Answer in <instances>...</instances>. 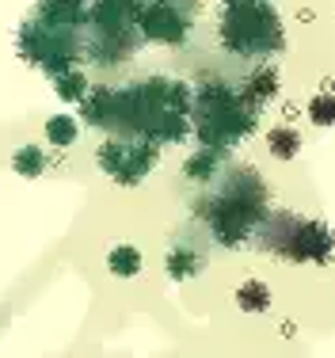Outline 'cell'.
<instances>
[{
  "label": "cell",
  "mask_w": 335,
  "mask_h": 358,
  "mask_svg": "<svg viewBox=\"0 0 335 358\" xmlns=\"http://www.w3.org/2000/svg\"><path fill=\"white\" fill-rule=\"evenodd\" d=\"M267 149H271L274 160H294L297 152H301V134H297L294 126H271Z\"/></svg>",
  "instance_id": "13"
},
{
  "label": "cell",
  "mask_w": 335,
  "mask_h": 358,
  "mask_svg": "<svg viewBox=\"0 0 335 358\" xmlns=\"http://www.w3.org/2000/svg\"><path fill=\"white\" fill-rule=\"evenodd\" d=\"M134 23L145 38L164 42V46H179V42H187V35H191V20L179 12L176 0H137Z\"/></svg>",
  "instance_id": "7"
},
{
  "label": "cell",
  "mask_w": 335,
  "mask_h": 358,
  "mask_svg": "<svg viewBox=\"0 0 335 358\" xmlns=\"http://www.w3.org/2000/svg\"><path fill=\"white\" fill-rule=\"evenodd\" d=\"M308 118H313L316 126H332L335 122V99L324 92V96H313V103H308Z\"/></svg>",
  "instance_id": "18"
},
{
  "label": "cell",
  "mask_w": 335,
  "mask_h": 358,
  "mask_svg": "<svg viewBox=\"0 0 335 358\" xmlns=\"http://www.w3.org/2000/svg\"><path fill=\"white\" fill-rule=\"evenodd\" d=\"M54 92H57V99H65V103H80V99L88 96V76L73 65V69L54 76Z\"/></svg>",
  "instance_id": "15"
},
{
  "label": "cell",
  "mask_w": 335,
  "mask_h": 358,
  "mask_svg": "<svg viewBox=\"0 0 335 358\" xmlns=\"http://www.w3.org/2000/svg\"><path fill=\"white\" fill-rule=\"evenodd\" d=\"M236 305L240 313H267L271 309V286L263 278H248L236 289Z\"/></svg>",
  "instance_id": "11"
},
{
  "label": "cell",
  "mask_w": 335,
  "mask_h": 358,
  "mask_svg": "<svg viewBox=\"0 0 335 358\" xmlns=\"http://www.w3.org/2000/svg\"><path fill=\"white\" fill-rule=\"evenodd\" d=\"M38 20L80 31L88 23V4L84 0H38Z\"/></svg>",
  "instance_id": "9"
},
{
  "label": "cell",
  "mask_w": 335,
  "mask_h": 358,
  "mask_svg": "<svg viewBox=\"0 0 335 358\" xmlns=\"http://www.w3.org/2000/svg\"><path fill=\"white\" fill-rule=\"evenodd\" d=\"M107 267L115 278H137L141 275V252H137L134 244H118V248H111V255H107Z\"/></svg>",
  "instance_id": "14"
},
{
  "label": "cell",
  "mask_w": 335,
  "mask_h": 358,
  "mask_svg": "<svg viewBox=\"0 0 335 358\" xmlns=\"http://www.w3.org/2000/svg\"><path fill=\"white\" fill-rule=\"evenodd\" d=\"M164 267L176 282H187V278H194L206 267V255L194 248V244H171L168 255H164Z\"/></svg>",
  "instance_id": "10"
},
{
  "label": "cell",
  "mask_w": 335,
  "mask_h": 358,
  "mask_svg": "<svg viewBox=\"0 0 335 358\" xmlns=\"http://www.w3.org/2000/svg\"><path fill=\"white\" fill-rule=\"evenodd\" d=\"M206 187H218V191L199 202L202 221L210 225L218 244L240 248L259 229V221L267 217V187H263V176H255L252 168H229L225 172V164H221V172Z\"/></svg>",
  "instance_id": "1"
},
{
  "label": "cell",
  "mask_w": 335,
  "mask_h": 358,
  "mask_svg": "<svg viewBox=\"0 0 335 358\" xmlns=\"http://www.w3.org/2000/svg\"><path fill=\"white\" fill-rule=\"evenodd\" d=\"M240 96H244V103L252 110H263L274 96H278V69H274V65H259V69L244 80Z\"/></svg>",
  "instance_id": "8"
},
{
  "label": "cell",
  "mask_w": 335,
  "mask_h": 358,
  "mask_svg": "<svg viewBox=\"0 0 335 358\" xmlns=\"http://www.w3.org/2000/svg\"><path fill=\"white\" fill-rule=\"evenodd\" d=\"M255 115L259 110L244 103L240 88L225 80H206L199 88H191V130L199 134L202 149L229 152L252 134Z\"/></svg>",
  "instance_id": "2"
},
{
  "label": "cell",
  "mask_w": 335,
  "mask_h": 358,
  "mask_svg": "<svg viewBox=\"0 0 335 358\" xmlns=\"http://www.w3.org/2000/svg\"><path fill=\"white\" fill-rule=\"evenodd\" d=\"M157 157H160V145L137 141V138H107L96 149L99 172H107L118 187H137L157 168Z\"/></svg>",
  "instance_id": "6"
},
{
  "label": "cell",
  "mask_w": 335,
  "mask_h": 358,
  "mask_svg": "<svg viewBox=\"0 0 335 358\" xmlns=\"http://www.w3.org/2000/svg\"><path fill=\"white\" fill-rule=\"evenodd\" d=\"M252 236L259 241L263 252L290 259V263H328L332 259V229L316 217L267 214Z\"/></svg>",
  "instance_id": "4"
},
{
  "label": "cell",
  "mask_w": 335,
  "mask_h": 358,
  "mask_svg": "<svg viewBox=\"0 0 335 358\" xmlns=\"http://www.w3.org/2000/svg\"><path fill=\"white\" fill-rule=\"evenodd\" d=\"M12 168H15V176H23V179H38L46 172V152H42L38 145H20V149L12 152Z\"/></svg>",
  "instance_id": "16"
},
{
  "label": "cell",
  "mask_w": 335,
  "mask_h": 358,
  "mask_svg": "<svg viewBox=\"0 0 335 358\" xmlns=\"http://www.w3.org/2000/svg\"><path fill=\"white\" fill-rule=\"evenodd\" d=\"M20 54L50 76L73 69L76 57H80L76 27H57V23H46L34 15V20H27L20 27Z\"/></svg>",
  "instance_id": "5"
},
{
  "label": "cell",
  "mask_w": 335,
  "mask_h": 358,
  "mask_svg": "<svg viewBox=\"0 0 335 358\" xmlns=\"http://www.w3.org/2000/svg\"><path fill=\"white\" fill-rule=\"evenodd\" d=\"M221 164H225V152L202 149V152H194V157L183 164V176H187V179H199V183H210V179L221 172Z\"/></svg>",
  "instance_id": "12"
},
{
  "label": "cell",
  "mask_w": 335,
  "mask_h": 358,
  "mask_svg": "<svg viewBox=\"0 0 335 358\" xmlns=\"http://www.w3.org/2000/svg\"><path fill=\"white\" fill-rule=\"evenodd\" d=\"M221 46L236 57H252V62L286 50L282 20L271 0H225Z\"/></svg>",
  "instance_id": "3"
},
{
  "label": "cell",
  "mask_w": 335,
  "mask_h": 358,
  "mask_svg": "<svg viewBox=\"0 0 335 358\" xmlns=\"http://www.w3.org/2000/svg\"><path fill=\"white\" fill-rule=\"evenodd\" d=\"M80 138V126H76L73 115H54L46 118V141L57 145V149H69V145H76Z\"/></svg>",
  "instance_id": "17"
}]
</instances>
